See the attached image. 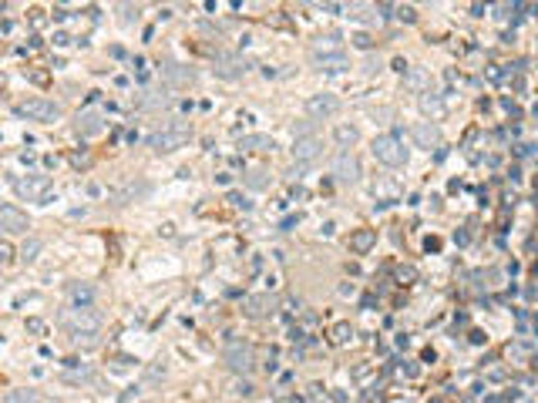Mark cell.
<instances>
[{"label": "cell", "instance_id": "3", "mask_svg": "<svg viewBox=\"0 0 538 403\" xmlns=\"http://www.w3.org/2000/svg\"><path fill=\"white\" fill-rule=\"evenodd\" d=\"M374 158L387 165V168H397L407 161V148L401 145V138L397 134H377L374 138Z\"/></svg>", "mask_w": 538, "mask_h": 403}, {"label": "cell", "instance_id": "22", "mask_svg": "<svg viewBox=\"0 0 538 403\" xmlns=\"http://www.w3.org/2000/svg\"><path fill=\"white\" fill-rule=\"evenodd\" d=\"M333 138L344 145V148H350V145H357V138H360V132L353 128V125H337L333 128Z\"/></svg>", "mask_w": 538, "mask_h": 403}, {"label": "cell", "instance_id": "28", "mask_svg": "<svg viewBox=\"0 0 538 403\" xmlns=\"http://www.w3.org/2000/svg\"><path fill=\"white\" fill-rule=\"evenodd\" d=\"M14 259V246L10 242H0V262H10Z\"/></svg>", "mask_w": 538, "mask_h": 403}, {"label": "cell", "instance_id": "31", "mask_svg": "<svg viewBox=\"0 0 538 403\" xmlns=\"http://www.w3.org/2000/svg\"><path fill=\"white\" fill-rule=\"evenodd\" d=\"M353 44H357V47H364V51H367V47H370V44H374V40L367 38V34H357V38H353Z\"/></svg>", "mask_w": 538, "mask_h": 403}, {"label": "cell", "instance_id": "9", "mask_svg": "<svg viewBox=\"0 0 538 403\" xmlns=\"http://www.w3.org/2000/svg\"><path fill=\"white\" fill-rule=\"evenodd\" d=\"M340 111V97L337 95H313V97H307V115L313 118V121H323V118H330V115H337Z\"/></svg>", "mask_w": 538, "mask_h": 403}, {"label": "cell", "instance_id": "13", "mask_svg": "<svg viewBox=\"0 0 538 403\" xmlns=\"http://www.w3.org/2000/svg\"><path fill=\"white\" fill-rule=\"evenodd\" d=\"M243 71H246V61L236 58V54H219L215 58V74L222 81H236V77H243Z\"/></svg>", "mask_w": 538, "mask_h": 403}, {"label": "cell", "instance_id": "8", "mask_svg": "<svg viewBox=\"0 0 538 403\" xmlns=\"http://www.w3.org/2000/svg\"><path fill=\"white\" fill-rule=\"evenodd\" d=\"M243 313L249 316V319H266L276 313V299L269 296V292H252L243 299Z\"/></svg>", "mask_w": 538, "mask_h": 403}, {"label": "cell", "instance_id": "5", "mask_svg": "<svg viewBox=\"0 0 538 403\" xmlns=\"http://www.w3.org/2000/svg\"><path fill=\"white\" fill-rule=\"evenodd\" d=\"M320 155H323V141H320L316 134H296V141H293V161H296L300 168L313 165Z\"/></svg>", "mask_w": 538, "mask_h": 403}, {"label": "cell", "instance_id": "30", "mask_svg": "<svg viewBox=\"0 0 538 403\" xmlns=\"http://www.w3.org/2000/svg\"><path fill=\"white\" fill-rule=\"evenodd\" d=\"M27 333H44V323L40 319H27Z\"/></svg>", "mask_w": 538, "mask_h": 403}, {"label": "cell", "instance_id": "17", "mask_svg": "<svg viewBox=\"0 0 538 403\" xmlns=\"http://www.w3.org/2000/svg\"><path fill=\"white\" fill-rule=\"evenodd\" d=\"M374 246H377V232L374 229H357L353 235H350V252H357V255L370 252Z\"/></svg>", "mask_w": 538, "mask_h": 403}, {"label": "cell", "instance_id": "24", "mask_svg": "<svg viewBox=\"0 0 538 403\" xmlns=\"http://www.w3.org/2000/svg\"><path fill=\"white\" fill-rule=\"evenodd\" d=\"M330 340H333L337 346L350 343V340H353V326H350V323H337V326L330 329Z\"/></svg>", "mask_w": 538, "mask_h": 403}, {"label": "cell", "instance_id": "14", "mask_svg": "<svg viewBox=\"0 0 538 403\" xmlns=\"http://www.w3.org/2000/svg\"><path fill=\"white\" fill-rule=\"evenodd\" d=\"M316 68H320V71H330V74H337V71H346L350 64H346L344 51H323V54H316Z\"/></svg>", "mask_w": 538, "mask_h": 403}, {"label": "cell", "instance_id": "26", "mask_svg": "<svg viewBox=\"0 0 538 403\" xmlns=\"http://www.w3.org/2000/svg\"><path fill=\"white\" fill-rule=\"evenodd\" d=\"M246 185H249V189H266V185H269L266 172H259V168H252V172L246 175Z\"/></svg>", "mask_w": 538, "mask_h": 403}, {"label": "cell", "instance_id": "6", "mask_svg": "<svg viewBox=\"0 0 538 403\" xmlns=\"http://www.w3.org/2000/svg\"><path fill=\"white\" fill-rule=\"evenodd\" d=\"M222 360H226V366H229L232 373H249L252 370V346L243 343V340H232V343L226 346V353H222Z\"/></svg>", "mask_w": 538, "mask_h": 403}, {"label": "cell", "instance_id": "12", "mask_svg": "<svg viewBox=\"0 0 538 403\" xmlns=\"http://www.w3.org/2000/svg\"><path fill=\"white\" fill-rule=\"evenodd\" d=\"M333 175L340 178V182H357L360 178V161H357V155L350 152H340L333 158Z\"/></svg>", "mask_w": 538, "mask_h": 403}, {"label": "cell", "instance_id": "25", "mask_svg": "<svg viewBox=\"0 0 538 403\" xmlns=\"http://www.w3.org/2000/svg\"><path fill=\"white\" fill-rule=\"evenodd\" d=\"M38 252H40V239H27V242H24V249H20V259H24V262H34V259H38Z\"/></svg>", "mask_w": 538, "mask_h": 403}, {"label": "cell", "instance_id": "19", "mask_svg": "<svg viewBox=\"0 0 538 403\" xmlns=\"http://www.w3.org/2000/svg\"><path fill=\"white\" fill-rule=\"evenodd\" d=\"M239 148H243V152H269V148H272V138H269V134H246V138L239 141Z\"/></svg>", "mask_w": 538, "mask_h": 403}, {"label": "cell", "instance_id": "27", "mask_svg": "<svg viewBox=\"0 0 538 403\" xmlns=\"http://www.w3.org/2000/svg\"><path fill=\"white\" fill-rule=\"evenodd\" d=\"M77 346H95L98 343V333H77V336H71Z\"/></svg>", "mask_w": 538, "mask_h": 403}, {"label": "cell", "instance_id": "11", "mask_svg": "<svg viewBox=\"0 0 538 403\" xmlns=\"http://www.w3.org/2000/svg\"><path fill=\"white\" fill-rule=\"evenodd\" d=\"M410 138H414L417 148H427V152L441 145V132H438V125H431V121H417V125L410 128Z\"/></svg>", "mask_w": 538, "mask_h": 403}, {"label": "cell", "instance_id": "16", "mask_svg": "<svg viewBox=\"0 0 538 403\" xmlns=\"http://www.w3.org/2000/svg\"><path fill=\"white\" fill-rule=\"evenodd\" d=\"M404 84H407L414 95H427V91H431V74H427V71H421V68H407Z\"/></svg>", "mask_w": 538, "mask_h": 403}, {"label": "cell", "instance_id": "4", "mask_svg": "<svg viewBox=\"0 0 538 403\" xmlns=\"http://www.w3.org/2000/svg\"><path fill=\"white\" fill-rule=\"evenodd\" d=\"M61 319H64V326L71 329V336H77V333H98V329H101V316H98L91 306L88 309H77V306L68 309Z\"/></svg>", "mask_w": 538, "mask_h": 403}, {"label": "cell", "instance_id": "20", "mask_svg": "<svg viewBox=\"0 0 538 403\" xmlns=\"http://www.w3.org/2000/svg\"><path fill=\"white\" fill-rule=\"evenodd\" d=\"M421 111H424V115H431L434 121H438V118H444V111H447V108H444L441 97L427 91V95H421Z\"/></svg>", "mask_w": 538, "mask_h": 403}, {"label": "cell", "instance_id": "2", "mask_svg": "<svg viewBox=\"0 0 538 403\" xmlns=\"http://www.w3.org/2000/svg\"><path fill=\"white\" fill-rule=\"evenodd\" d=\"M14 111H17L20 118H27V121L51 125V121H58L61 118V104L58 101H47V97H27V101L14 104Z\"/></svg>", "mask_w": 538, "mask_h": 403}, {"label": "cell", "instance_id": "10", "mask_svg": "<svg viewBox=\"0 0 538 403\" xmlns=\"http://www.w3.org/2000/svg\"><path fill=\"white\" fill-rule=\"evenodd\" d=\"M0 229L3 232H27L31 229V219H27V212H20L17 205H0Z\"/></svg>", "mask_w": 538, "mask_h": 403}, {"label": "cell", "instance_id": "18", "mask_svg": "<svg viewBox=\"0 0 538 403\" xmlns=\"http://www.w3.org/2000/svg\"><path fill=\"white\" fill-rule=\"evenodd\" d=\"M0 403H44V397H40L38 390L17 386V390H7V393L0 397Z\"/></svg>", "mask_w": 538, "mask_h": 403}, {"label": "cell", "instance_id": "23", "mask_svg": "<svg viewBox=\"0 0 538 403\" xmlns=\"http://www.w3.org/2000/svg\"><path fill=\"white\" fill-rule=\"evenodd\" d=\"M165 77H169L172 84H189V81H192V71L182 68V64H165Z\"/></svg>", "mask_w": 538, "mask_h": 403}, {"label": "cell", "instance_id": "29", "mask_svg": "<svg viewBox=\"0 0 538 403\" xmlns=\"http://www.w3.org/2000/svg\"><path fill=\"white\" fill-rule=\"evenodd\" d=\"M397 17L410 24V20H414V7H397Z\"/></svg>", "mask_w": 538, "mask_h": 403}, {"label": "cell", "instance_id": "15", "mask_svg": "<svg viewBox=\"0 0 538 403\" xmlns=\"http://www.w3.org/2000/svg\"><path fill=\"white\" fill-rule=\"evenodd\" d=\"M68 296H71V303H75L77 309H88L95 303V286H91V283H71V286H68Z\"/></svg>", "mask_w": 538, "mask_h": 403}, {"label": "cell", "instance_id": "7", "mask_svg": "<svg viewBox=\"0 0 538 403\" xmlns=\"http://www.w3.org/2000/svg\"><path fill=\"white\" fill-rule=\"evenodd\" d=\"M14 189H17V195L27 198V202H44L47 192H51V178H47V175H31V178L14 182Z\"/></svg>", "mask_w": 538, "mask_h": 403}, {"label": "cell", "instance_id": "1", "mask_svg": "<svg viewBox=\"0 0 538 403\" xmlns=\"http://www.w3.org/2000/svg\"><path fill=\"white\" fill-rule=\"evenodd\" d=\"M192 141V125L189 121H169L165 128H158V132L148 138V148L155 155H172L178 148H185Z\"/></svg>", "mask_w": 538, "mask_h": 403}, {"label": "cell", "instance_id": "21", "mask_svg": "<svg viewBox=\"0 0 538 403\" xmlns=\"http://www.w3.org/2000/svg\"><path fill=\"white\" fill-rule=\"evenodd\" d=\"M101 128H105V125H101V115H98V111H84V115H77V132L81 134H98Z\"/></svg>", "mask_w": 538, "mask_h": 403}]
</instances>
